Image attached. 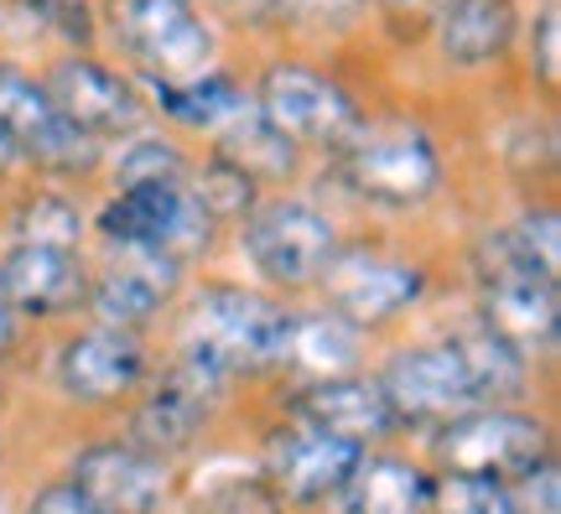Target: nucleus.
<instances>
[{"label": "nucleus", "mask_w": 561, "mask_h": 514, "mask_svg": "<svg viewBox=\"0 0 561 514\" xmlns=\"http://www.w3.org/2000/svg\"><path fill=\"white\" fill-rule=\"evenodd\" d=\"M339 239L333 214L301 193H265L255 214L240 224V250L250 271L276 292H312Z\"/></svg>", "instance_id": "6"}, {"label": "nucleus", "mask_w": 561, "mask_h": 514, "mask_svg": "<svg viewBox=\"0 0 561 514\" xmlns=\"http://www.w3.org/2000/svg\"><path fill=\"white\" fill-rule=\"evenodd\" d=\"M0 11L47 53H100V0H0Z\"/></svg>", "instance_id": "27"}, {"label": "nucleus", "mask_w": 561, "mask_h": 514, "mask_svg": "<svg viewBox=\"0 0 561 514\" xmlns=\"http://www.w3.org/2000/svg\"><path fill=\"white\" fill-rule=\"evenodd\" d=\"M16 172H21V161L11 157V146H5V136H0V182H5V178H16Z\"/></svg>", "instance_id": "37"}, {"label": "nucleus", "mask_w": 561, "mask_h": 514, "mask_svg": "<svg viewBox=\"0 0 561 514\" xmlns=\"http://www.w3.org/2000/svg\"><path fill=\"white\" fill-rule=\"evenodd\" d=\"M224 396L229 390H224L219 379H208L187 358L172 354V364L157 379H140L136 411H130V442L157 457L187 453L208 432V421H214Z\"/></svg>", "instance_id": "14"}, {"label": "nucleus", "mask_w": 561, "mask_h": 514, "mask_svg": "<svg viewBox=\"0 0 561 514\" xmlns=\"http://www.w3.org/2000/svg\"><path fill=\"white\" fill-rule=\"evenodd\" d=\"M359 457H364L359 447H348L343 436L312 426L307 415H286L276 432L265 436L261 483L280 504L318 510V504H333V499H339V489L348 483Z\"/></svg>", "instance_id": "12"}, {"label": "nucleus", "mask_w": 561, "mask_h": 514, "mask_svg": "<svg viewBox=\"0 0 561 514\" xmlns=\"http://www.w3.org/2000/svg\"><path fill=\"white\" fill-rule=\"evenodd\" d=\"M146 375H151V354H146L140 333L104 328V322L79 328L58 354L62 396L83 400V406H115V400H130Z\"/></svg>", "instance_id": "19"}, {"label": "nucleus", "mask_w": 561, "mask_h": 514, "mask_svg": "<svg viewBox=\"0 0 561 514\" xmlns=\"http://www.w3.org/2000/svg\"><path fill=\"white\" fill-rule=\"evenodd\" d=\"M198 514H280V499L265 489L261 478H234V483H219L214 494L198 504Z\"/></svg>", "instance_id": "34"}, {"label": "nucleus", "mask_w": 561, "mask_h": 514, "mask_svg": "<svg viewBox=\"0 0 561 514\" xmlns=\"http://www.w3.org/2000/svg\"><path fill=\"white\" fill-rule=\"evenodd\" d=\"M244 79H250V104L301 157L322 161V167L359 136L369 104H375L348 73H339L333 62L312 58L301 47H271Z\"/></svg>", "instance_id": "2"}, {"label": "nucleus", "mask_w": 561, "mask_h": 514, "mask_svg": "<svg viewBox=\"0 0 561 514\" xmlns=\"http://www.w3.org/2000/svg\"><path fill=\"white\" fill-rule=\"evenodd\" d=\"M286 338V307L265 292L214 281L182 307L178 322V358L208 379H219L224 390L250 375H271Z\"/></svg>", "instance_id": "4"}, {"label": "nucleus", "mask_w": 561, "mask_h": 514, "mask_svg": "<svg viewBox=\"0 0 561 514\" xmlns=\"http://www.w3.org/2000/svg\"><path fill=\"white\" fill-rule=\"evenodd\" d=\"M203 16L219 26V37L229 42H255V47H286V16L280 0H198Z\"/></svg>", "instance_id": "31"}, {"label": "nucleus", "mask_w": 561, "mask_h": 514, "mask_svg": "<svg viewBox=\"0 0 561 514\" xmlns=\"http://www.w3.org/2000/svg\"><path fill=\"white\" fill-rule=\"evenodd\" d=\"M291 415H307L312 426L322 432L343 436L348 447H359V453H375L380 442L401 432V421L390 411V400H385L380 379L375 375H343V379H328V385H307L291 396Z\"/></svg>", "instance_id": "20"}, {"label": "nucleus", "mask_w": 561, "mask_h": 514, "mask_svg": "<svg viewBox=\"0 0 561 514\" xmlns=\"http://www.w3.org/2000/svg\"><path fill=\"white\" fill-rule=\"evenodd\" d=\"M0 136L21 161V172H37L42 182H73L100 178L104 151L62 119L47 83L32 62L0 53Z\"/></svg>", "instance_id": "5"}, {"label": "nucleus", "mask_w": 561, "mask_h": 514, "mask_svg": "<svg viewBox=\"0 0 561 514\" xmlns=\"http://www.w3.org/2000/svg\"><path fill=\"white\" fill-rule=\"evenodd\" d=\"M193 193H198V203L208 208V218L219 224V229H240L244 218L255 214V203L265 198L255 182L244 178L240 167H229L224 157H214V151H203L198 146V157H193Z\"/></svg>", "instance_id": "30"}, {"label": "nucleus", "mask_w": 561, "mask_h": 514, "mask_svg": "<svg viewBox=\"0 0 561 514\" xmlns=\"http://www.w3.org/2000/svg\"><path fill=\"white\" fill-rule=\"evenodd\" d=\"M16 349V312H11V301L0 297V358Z\"/></svg>", "instance_id": "36"}, {"label": "nucleus", "mask_w": 561, "mask_h": 514, "mask_svg": "<svg viewBox=\"0 0 561 514\" xmlns=\"http://www.w3.org/2000/svg\"><path fill=\"white\" fill-rule=\"evenodd\" d=\"M333 504L339 514H426L432 510V473L416 468L411 457L364 453Z\"/></svg>", "instance_id": "23"}, {"label": "nucleus", "mask_w": 561, "mask_h": 514, "mask_svg": "<svg viewBox=\"0 0 561 514\" xmlns=\"http://www.w3.org/2000/svg\"><path fill=\"white\" fill-rule=\"evenodd\" d=\"M203 151H214V157H224L229 167H240L261 193H291V182L307 172V157L280 136L255 104H250L244 115L229 119L224 130H214V136L203 140Z\"/></svg>", "instance_id": "22"}, {"label": "nucleus", "mask_w": 561, "mask_h": 514, "mask_svg": "<svg viewBox=\"0 0 561 514\" xmlns=\"http://www.w3.org/2000/svg\"><path fill=\"white\" fill-rule=\"evenodd\" d=\"M375 379H380V390L401 426H432L437 432L442 421L479 406L473 385H468V369H462V358L453 354L447 338L396 354Z\"/></svg>", "instance_id": "15"}, {"label": "nucleus", "mask_w": 561, "mask_h": 514, "mask_svg": "<svg viewBox=\"0 0 561 514\" xmlns=\"http://www.w3.org/2000/svg\"><path fill=\"white\" fill-rule=\"evenodd\" d=\"M447 343H453V354L462 358V369H468V385H473L479 406H510V400L525 390L530 358L515 354L500 333H489L479 317L462 322V328H453Z\"/></svg>", "instance_id": "25"}, {"label": "nucleus", "mask_w": 561, "mask_h": 514, "mask_svg": "<svg viewBox=\"0 0 561 514\" xmlns=\"http://www.w3.org/2000/svg\"><path fill=\"white\" fill-rule=\"evenodd\" d=\"M375 0H280L286 47H343L369 32Z\"/></svg>", "instance_id": "29"}, {"label": "nucleus", "mask_w": 561, "mask_h": 514, "mask_svg": "<svg viewBox=\"0 0 561 514\" xmlns=\"http://www.w3.org/2000/svg\"><path fill=\"white\" fill-rule=\"evenodd\" d=\"M26 514H104V510H94V504H89L83 494H73L68 483H58V489H42Z\"/></svg>", "instance_id": "35"}, {"label": "nucleus", "mask_w": 561, "mask_h": 514, "mask_svg": "<svg viewBox=\"0 0 561 514\" xmlns=\"http://www.w3.org/2000/svg\"><path fill=\"white\" fill-rule=\"evenodd\" d=\"M11 239L83 250V239H89V214L62 193L58 182H32V187L16 198V208H11Z\"/></svg>", "instance_id": "28"}, {"label": "nucleus", "mask_w": 561, "mask_h": 514, "mask_svg": "<svg viewBox=\"0 0 561 514\" xmlns=\"http://www.w3.org/2000/svg\"><path fill=\"white\" fill-rule=\"evenodd\" d=\"M447 5L453 0H375L369 5V37H380L390 53H416Z\"/></svg>", "instance_id": "32"}, {"label": "nucleus", "mask_w": 561, "mask_h": 514, "mask_svg": "<svg viewBox=\"0 0 561 514\" xmlns=\"http://www.w3.org/2000/svg\"><path fill=\"white\" fill-rule=\"evenodd\" d=\"M515 37H520V0H453L416 53H426L447 79L479 83L515 73Z\"/></svg>", "instance_id": "13"}, {"label": "nucleus", "mask_w": 561, "mask_h": 514, "mask_svg": "<svg viewBox=\"0 0 561 514\" xmlns=\"http://www.w3.org/2000/svg\"><path fill=\"white\" fill-rule=\"evenodd\" d=\"M479 322L525 358L557 354L561 286L541 271H479Z\"/></svg>", "instance_id": "17"}, {"label": "nucleus", "mask_w": 561, "mask_h": 514, "mask_svg": "<svg viewBox=\"0 0 561 514\" xmlns=\"http://www.w3.org/2000/svg\"><path fill=\"white\" fill-rule=\"evenodd\" d=\"M426 514H520L510 483H489V478H432V510Z\"/></svg>", "instance_id": "33"}, {"label": "nucleus", "mask_w": 561, "mask_h": 514, "mask_svg": "<svg viewBox=\"0 0 561 514\" xmlns=\"http://www.w3.org/2000/svg\"><path fill=\"white\" fill-rule=\"evenodd\" d=\"M68 489L83 494L94 510L104 514H157L172 494V473H167V457L136 447L130 436L125 442H94L73 457V473Z\"/></svg>", "instance_id": "18"}, {"label": "nucleus", "mask_w": 561, "mask_h": 514, "mask_svg": "<svg viewBox=\"0 0 561 514\" xmlns=\"http://www.w3.org/2000/svg\"><path fill=\"white\" fill-rule=\"evenodd\" d=\"M328 178L364 208L421 214L447 187V146L437 125L416 110L369 104L364 130L328 161Z\"/></svg>", "instance_id": "1"}, {"label": "nucleus", "mask_w": 561, "mask_h": 514, "mask_svg": "<svg viewBox=\"0 0 561 514\" xmlns=\"http://www.w3.org/2000/svg\"><path fill=\"white\" fill-rule=\"evenodd\" d=\"M193 178V172H187ZM172 178V182H136V187H110V198L94 214V235L100 239H121V244H146L161 255L182 260H208L219 250V224L208 218V208L198 203L193 182Z\"/></svg>", "instance_id": "7"}, {"label": "nucleus", "mask_w": 561, "mask_h": 514, "mask_svg": "<svg viewBox=\"0 0 561 514\" xmlns=\"http://www.w3.org/2000/svg\"><path fill=\"white\" fill-rule=\"evenodd\" d=\"M0 297L11 301L16 317L32 322H58L83 312L89 301V255L68 244H32L11 239L0 255Z\"/></svg>", "instance_id": "16"}, {"label": "nucleus", "mask_w": 561, "mask_h": 514, "mask_svg": "<svg viewBox=\"0 0 561 514\" xmlns=\"http://www.w3.org/2000/svg\"><path fill=\"white\" fill-rule=\"evenodd\" d=\"M42 83H47V94L53 104L62 110V119L79 130L89 146H100L104 157L130 140L136 130L146 125H157L151 119V104L140 94V83L115 68V62L104 58V53H47L37 62Z\"/></svg>", "instance_id": "8"}, {"label": "nucleus", "mask_w": 561, "mask_h": 514, "mask_svg": "<svg viewBox=\"0 0 561 514\" xmlns=\"http://www.w3.org/2000/svg\"><path fill=\"white\" fill-rule=\"evenodd\" d=\"M187 265L146 244H121L100 239V260H89V301L83 312L104 328L146 333L172 301H178Z\"/></svg>", "instance_id": "11"}, {"label": "nucleus", "mask_w": 561, "mask_h": 514, "mask_svg": "<svg viewBox=\"0 0 561 514\" xmlns=\"http://www.w3.org/2000/svg\"><path fill=\"white\" fill-rule=\"evenodd\" d=\"M432 457L453 478L515 483L551 457V432L541 415L515 411V406H473L432 432Z\"/></svg>", "instance_id": "10"}, {"label": "nucleus", "mask_w": 561, "mask_h": 514, "mask_svg": "<svg viewBox=\"0 0 561 514\" xmlns=\"http://www.w3.org/2000/svg\"><path fill=\"white\" fill-rule=\"evenodd\" d=\"M359 364H364V333L354 322L333 317L328 307L286 312V338H280V354L271 375H286L297 390H307V385L359 375Z\"/></svg>", "instance_id": "21"}, {"label": "nucleus", "mask_w": 561, "mask_h": 514, "mask_svg": "<svg viewBox=\"0 0 561 514\" xmlns=\"http://www.w3.org/2000/svg\"><path fill=\"white\" fill-rule=\"evenodd\" d=\"M312 292L333 317L354 322L359 333H375V328L401 322L426 297V265L401 250L369 244V239H339Z\"/></svg>", "instance_id": "9"}, {"label": "nucleus", "mask_w": 561, "mask_h": 514, "mask_svg": "<svg viewBox=\"0 0 561 514\" xmlns=\"http://www.w3.org/2000/svg\"><path fill=\"white\" fill-rule=\"evenodd\" d=\"M515 73L536 104H557L561 89V0H520V37H515Z\"/></svg>", "instance_id": "26"}, {"label": "nucleus", "mask_w": 561, "mask_h": 514, "mask_svg": "<svg viewBox=\"0 0 561 514\" xmlns=\"http://www.w3.org/2000/svg\"><path fill=\"white\" fill-rule=\"evenodd\" d=\"M479 271H541L561 276V218L551 203H530L494 224L479 244Z\"/></svg>", "instance_id": "24"}, {"label": "nucleus", "mask_w": 561, "mask_h": 514, "mask_svg": "<svg viewBox=\"0 0 561 514\" xmlns=\"http://www.w3.org/2000/svg\"><path fill=\"white\" fill-rule=\"evenodd\" d=\"M224 47L229 42L198 0H100V53L140 89L203 79L229 62Z\"/></svg>", "instance_id": "3"}]
</instances>
